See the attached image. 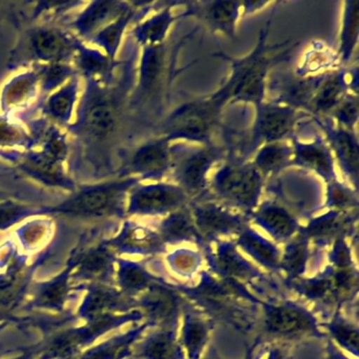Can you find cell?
<instances>
[{"mask_svg": "<svg viewBox=\"0 0 359 359\" xmlns=\"http://www.w3.org/2000/svg\"><path fill=\"white\" fill-rule=\"evenodd\" d=\"M327 332L330 339L336 342L342 350L358 357L359 354V329L357 323H353L350 318L344 316L341 309L334 310L333 315L330 316L327 323L320 325Z\"/></svg>", "mask_w": 359, "mask_h": 359, "instance_id": "f6af8a7d", "label": "cell"}, {"mask_svg": "<svg viewBox=\"0 0 359 359\" xmlns=\"http://www.w3.org/2000/svg\"><path fill=\"white\" fill-rule=\"evenodd\" d=\"M132 6L133 1L121 0L87 1L69 22V29L83 43H88L94 35L131 9Z\"/></svg>", "mask_w": 359, "mask_h": 359, "instance_id": "603a6c76", "label": "cell"}, {"mask_svg": "<svg viewBox=\"0 0 359 359\" xmlns=\"http://www.w3.org/2000/svg\"><path fill=\"white\" fill-rule=\"evenodd\" d=\"M199 251L207 262L208 271L216 276L237 281L245 285L270 283V279L257 266L245 257L234 241H218L207 243Z\"/></svg>", "mask_w": 359, "mask_h": 359, "instance_id": "8fae6325", "label": "cell"}, {"mask_svg": "<svg viewBox=\"0 0 359 359\" xmlns=\"http://www.w3.org/2000/svg\"><path fill=\"white\" fill-rule=\"evenodd\" d=\"M358 219V211L352 213L329 211L316 217L311 218L299 231L314 243L317 250L330 247L334 241L341 236H353Z\"/></svg>", "mask_w": 359, "mask_h": 359, "instance_id": "cb8c5ba5", "label": "cell"}, {"mask_svg": "<svg viewBox=\"0 0 359 359\" xmlns=\"http://www.w3.org/2000/svg\"><path fill=\"white\" fill-rule=\"evenodd\" d=\"M334 125L350 131H355L358 121V95L348 93L329 115Z\"/></svg>", "mask_w": 359, "mask_h": 359, "instance_id": "9f6ffc18", "label": "cell"}, {"mask_svg": "<svg viewBox=\"0 0 359 359\" xmlns=\"http://www.w3.org/2000/svg\"><path fill=\"white\" fill-rule=\"evenodd\" d=\"M323 207L329 211L352 213L358 211V191L339 180L327 184Z\"/></svg>", "mask_w": 359, "mask_h": 359, "instance_id": "816d5d0a", "label": "cell"}, {"mask_svg": "<svg viewBox=\"0 0 359 359\" xmlns=\"http://www.w3.org/2000/svg\"><path fill=\"white\" fill-rule=\"evenodd\" d=\"M0 161L11 165L13 172L39 186L72 193L79 182L69 171L68 165L54 161L39 149L29 151H0Z\"/></svg>", "mask_w": 359, "mask_h": 359, "instance_id": "30bf717a", "label": "cell"}, {"mask_svg": "<svg viewBox=\"0 0 359 359\" xmlns=\"http://www.w3.org/2000/svg\"><path fill=\"white\" fill-rule=\"evenodd\" d=\"M201 359H222L218 355L217 350H216L214 346L210 348V350L207 351V354L205 355V357H201Z\"/></svg>", "mask_w": 359, "mask_h": 359, "instance_id": "003e7915", "label": "cell"}, {"mask_svg": "<svg viewBox=\"0 0 359 359\" xmlns=\"http://www.w3.org/2000/svg\"><path fill=\"white\" fill-rule=\"evenodd\" d=\"M30 1H6L0 0V30L5 22L20 30L28 22Z\"/></svg>", "mask_w": 359, "mask_h": 359, "instance_id": "6f0895ef", "label": "cell"}, {"mask_svg": "<svg viewBox=\"0 0 359 359\" xmlns=\"http://www.w3.org/2000/svg\"><path fill=\"white\" fill-rule=\"evenodd\" d=\"M39 205L25 203L22 199L11 198L0 201V232L18 226L27 218L37 215Z\"/></svg>", "mask_w": 359, "mask_h": 359, "instance_id": "11a10c76", "label": "cell"}, {"mask_svg": "<svg viewBox=\"0 0 359 359\" xmlns=\"http://www.w3.org/2000/svg\"><path fill=\"white\" fill-rule=\"evenodd\" d=\"M311 259V243L300 231L285 243L281 251L279 273H283V283L304 277Z\"/></svg>", "mask_w": 359, "mask_h": 359, "instance_id": "f35d334b", "label": "cell"}, {"mask_svg": "<svg viewBox=\"0 0 359 359\" xmlns=\"http://www.w3.org/2000/svg\"><path fill=\"white\" fill-rule=\"evenodd\" d=\"M171 146L163 136L144 142L121 161L115 176L136 177L142 182H163L171 169Z\"/></svg>", "mask_w": 359, "mask_h": 359, "instance_id": "4fadbf2b", "label": "cell"}, {"mask_svg": "<svg viewBox=\"0 0 359 359\" xmlns=\"http://www.w3.org/2000/svg\"><path fill=\"white\" fill-rule=\"evenodd\" d=\"M331 266H325L323 271L312 277H302L285 283L287 289L308 302L323 308H337L334 298L333 281Z\"/></svg>", "mask_w": 359, "mask_h": 359, "instance_id": "74e56055", "label": "cell"}, {"mask_svg": "<svg viewBox=\"0 0 359 359\" xmlns=\"http://www.w3.org/2000/svg\"><path fill=\"white\" fill-rule=\"evenodd\" d=\"M325 359H350L336 346V344L332 341L330 338H327L325 344Z\"/></svg>", "mask_w": 359, "mask_h": 359, "instance_id": "be15d7a7", "label": "cell"}, {"mask_svg": "<svg viewBox=\"0 0 359 359\" xmlns=\"http://www.w3.org/2000/svg\"><path fill=\"white\" fill-rule=\"evenodd\" d=\"M69 22L39 20L27 22L8 56V71L25 70L34 65L72 64L81 45Z\"/></svg>", "mask_w": 359, "mask_h": 359, "instance_id": "277c9868", "label": "cell"}, {"mask_svg": "<svg viewBox=\"0 0 359 359\" xmlns=\"http://www.w3.org/2000/svg\"><path fill=\"white\" fill-rule=\"evenodd\" d=\"M331 245V250L327 253L329 266L334 269H348L356 266L353 258L352 247L348 243V237H338Z\"/></svg>", "mask_w": 359, "mask_h": 359, "instance_id": "680465c9", "label": "cell"}, {"mask_svg": "<svg viewBox=\"0 0 359 359\" xmlns=\"http://www.w3.org/2000/svg\"><path fill=\"white\" fill-rule=\"evenodd\" d=\"M144 318V314L140 310H133L121 315L112 314L102 317L97 320L88 323L85 327L60 334L50 344L46 356L50 358L72 356L77 350L91 344L93 340L104 334L118 329L127 323H138Z\"/></svg>", "mask_w": 359, "mask_h": 359, "instance_id": "e0dca14e", "label": "cell"}, {"mask_svg": "<svg viewBox=\"0 0 359 359\" xmlns=\"http://www.w3.org/2000/svg\"><path fill=\"white\" fill-rule=\"evenodd\" d=\"M12 172H5V173H0V177L1 176L10 175ZM16 198L22 199V195H18V193L11 192V191L4 190L0 189V201H7V199Z\"/></svg>", "mask_w": 359, "mask_h": 359, "instance_id": "e7e4bbea", "label": "cell"}, {"mask_svg": "<svg viewBox=\"0 0 359 359\" xmlns=\"http://www.w3.org/2000/svg\"><path fill=\"white\" fill-rule=\"evenodd\" d=\"M264 178L248 161L224 163L210 180L208 194L222 205L251 217L259 205Z\"/></svg>", "mask_w": 359, "mask_h": 359, "instance_id": "8992f818", "label": "cell"}, {"mask_svg": "<svg viewBox=\"0 0 359 359\" xmlns=\"http://www.w3.org/2000/svg\"><path fill=\"white\" fill-rule=\"evenodd\" d=\"M74 264L52 280L41 283L35 293L33 304L36 308L60 311L68 302L71 292V272Z\"/></svg>", "mask_w": 359, "mask_h": 359, "instance_id": "ee69618b", "label": "cell"}, {"mask_svg": "<svg viewBox=\"0 0 359 359\" xmlns=\"http://www.w3.org/2000/svg\"><path fill=\"white\" fill-rule=\"evenodd\" d=\"M224 158V151L213 144H172L171 169L168 177L191 201H196L208 194L210 172Z\"/></svg>", "mask_w": 359, "mask_h": 359, "instance_id": "52a82bcc", "label": "cell"}, {"mask_svg": "<svg viewBox=\"0 0 359 359\" xmlns=\"http://www.w3.org/2000/svg\"><path fill=\"white\" fill-rule=\"evenodd\" d=\"M81 94V77L76 75L43 98L37 111L39 115L65 129L74 121Z\"/></svg>", "mask_w": 359, "mask_h": 359, "instance_id": "f546056e", "label": "cell"}, {"mask_svg": "<svg viewBox=\"0 0 359 359\" xmlns=\"http://www.w3.org/2000/svg\"><path fill=\"white\" fill-rule=\"evenodd\" d=\"M142 184L136 177H112L79 184L74 192L55 205H39L37 215L65 216L81 220L127 219L130 191Z\"/></svg>", "mask_w": 359, "mask_h": 359, "instance_id": "3957f363", "label": "cell"}, {"mask_svg": "<svg viewBox=\"0 0 359 359\" xmlns=\"http://www.w3.org/2000/svg\"><path fill=\"white\" fill-rule=\"evenodd\" d=\"M190 197L174 184L155 182L138 184L130 191L127 201V218L132 216H167L191 203Z\"/></svg>", "mask_w": 359, "mask_h": 359, "instance_id": "9a60e30c", "label": "cell"}, {"mask_svg": "<svg viewBox=\"0 0 359 359\" xmlns=\"http://www.w3.org/2000/svg\"><path fill=\"white\" fill-rule=\"evenodd\" d=\"M35 148L36 142L22 121L0 113V151H29Z\"/></svg>", "mask_w": 359, "mask_h": 359, "instance_id": "7dc6e473", "label": "cell"}, {"mask_svg": "<svg viewBox=\"0 0 359 359\" xmlns=\"http://www.w3.org/2000/svg\"><path fill=\"white\" fill-rule=\"evenodd\" d=\"M137 299L123 294L107 283H98L90 287L79 308V314L87 323L116 312L129 313L137 310Z\"/></svg>", "mask_w": 359, "mask_h": 359, "instance_id": "d4e9b609", "label": "cell"}, {"mask_svg": "<svg viewBox=\"0 0 359 359\" xmlns=\"http://www.w3.org/2000/svg\"><path fill=\"white\" fill-rule=\"evenodd\" d=\"M123 65V76L113 85L83 81L74 121L65 128L71 144L69 171L79 184L108 180L116 173L115 146L123 102L136 76L132 60Z\"/></svg>", "mask_w": 359, "mask_h": 359, "instance_id": "6da1fadb", "label": "cell"}, {"mask_svg": "<svg viewBox=\"0 0 359 359\" xmlns=\"http://www.w3.org/2000/svg\"><path fill=\"white\" fill-rule=\"evenodd\" d=\"M250 220L264 230L273 243H283L297 234L299 220L291 211L277 201H266L259 203Z\"/></svg>", "mask_w": 359, "mask_h": 359, "instance_id": "83f0119b", "label": "cell"}, {"mask_svg": "<svg viewBox=\"0 0 359 359\" xmlns=\"http://www.w3.org/2000/svg\"><path fill=\"white\" fill-rule=\"evenodd\" d=\"M190 208L195 226L205 243L236 237L251 224L250 217L214 201L209 194L191 201Z\"/></svg>", "mask_w": 359, "mask_h": 359, "instance_id": "7c38bea8", "label": "cell"}, {"mask_svg": "<svg viewBox=\"0 0 359 359\" xmlns=\"http://www.w3.org/2000/svg\"><path fill=\"white\" fill-rule=\"evenodd\" d=\"M54 228L51 216H33L18 224L14 231V238L25 251H35L50 241Z\"/></svg>", "mask_w": 359, "mask_h": 359, "instance_id": "7bdbcfd3", "label": "cell"}, {"mask_svg": "<svg viewBox=\"0 0 359 359\" xmlns=\"http://www.w3.org/2000/svg\"><path fill=\"white\" fill-rule=\"evenodd\" d=\"M226 106L215 92L208 97L186 102L161 123V136L170 142L184 140L188 144H211L212 136Z\"/></svg>", "mask_w": 359, "mask_h": 359, "instance_id": "ba28073f", "label": "cell"}, {"mask_svg": "<svg viewBox=\"0 0 359 359\" xmlns=\"http://www.w3.org/2000/svg\"><path fill=\"white\" fill-rule=\"evenodd\" d=\"M182 18L201 20L212 33H218L231 41L237 37V22L241 18V1H187Z\"/></svg>", "mask_w": 359, "mask_h": 359, "instance_id": "7402d4cb", "label": "cell"}, {"mask_svg": "<svg viewBox=\"0 0 359 359\" xmlns=\"http://www.w3.org/2000/svg\"><path fill=\"white\" fill-rule=\"evenodd\" d=\"M106 243L119 255L155 257L167 254L168 251L156 229L128 218L123 220L118 232L106 239Z\"/></svg>", "mask_w": 359, "mask_h": 359, "instance_id": "d6986e66", "label": "cell"}, {"mask_svg": "<svg viewBox=\"0 0 359 359\" xmlns=\"http://www.w3.org/2000/svg\"><path fill=\"white\" fill-rule=\"evenodd\" d=\"M77 271L73 277L81 281L107 283L112 280L116 266V254L107 245L106 239L88 247L74 257Z\"/></svg>", "mask_w": 359, "mask_h": 359, "instance_id": "f1b7e54d", "label": "cell"}, {"mask_svg": "<svg viewBox=\"0 0 359 359\" xmlns=\"http://www.w3.org/2000/svg\"><path fill=\"white\" fill-rule=\"evenodd\" d=\"M302 111L274 102H264L255 107V118L251 128L249 153L271 142H287L295 136L296 126Z\"/></svg>", "mask_w": 359, "mask_h": 359, "instance_id": "5bb4252c", "label": "cell"}, {"mask_svg": "<svg viewBox=\"0 0 359 359\" xmlns=\"http://www.w3.org/2000/svg\"><path fill=\"white\" fill-rule=\"evenodd\" d=\"M203 262L205 259L199 250L189 248H180L165 256V262L170 270L184 279H191L195 274H198Z\"/></svg>", "mask_w": 359, "mask_h": 359, "instance_id": "f5cc1de1", "label": "cell"}, {"mask_svg": "<svg viewBox=\"0 0 359 359\" xmlns=\"http://www.w3.org/2000/svg\"><path fill=\"white\" fill-rule=\"evenodd\" d=\"M359 34V0H348L344 3L340 30L337 57L342 64H348L353 57Z\"/></svg>", "mask_w": 359, "mask_h": 359, "instance_id": "c3c4849f", "label": "cell"}, {"mask_svg": "<svg viewBox=\"0 0 359 359\" xmlns=\"http://www.w3.org/2000/svg\"><path fill=\"white\" fill-rule=\"evenodd\" d=\"M177 1L163 3L159 11L154 15L142 20L131 30L136 45L140 48L151 47L165 43L168 33L178 20L182 18V13L174 14V7L182 5Z\"/></svg>", "mask_w": 359, "mask_h": 359, "instance_id": "e575fe53", "label": "cell"}, {"mask_svg": "<svg viewBox=\"0 0 359 359\" xmlns=\"http://www.w3.org/2000/svg\"><path fill=\"white\" fill-rule=\"evenodd\" d=\"M31 68L39 75L41 102L52 92L79 75L72 64L34 65Z\"/></svg>", "mask_w": 359, "mask_h": 359, "instance_id": "f907efd6", "label": "cell"}, {"mask_svg": "<svg viewBox=\"0 0 359 359\" xmlns=\"http://www.w3.org/2000/svg\"><path fill=\"white\" fill-rule=\"evenodd\" d=\"M140 65L136 70V83L134 86L130 108H138L154 97L167 72V49L165 43L142 48Z\"/></svg>", "mask_w": 359, "mask_h": 359, "instance_id": "44dd1931", "label": "cell"}, {"mask_svg": "<svg viewBox=\"0 0 359 359\" xmlns=\"http://www.w3.org/2000/svg\"><path fill=\"white\" fill-rule=\"evenodd\" d=\"M151 327L148 321L130 330L127 333L114 336L111 339L87 351L79 359H121L127 356L132 344L140 339L144 331Z\"/></svg>", "mask_w": 359, "mask_h": 359, "instance_id": "bcb514c9", "label": "cell"}, {"mask_svg": "<svg viewBox=\"0 0 359 359\" xmlns=\"http://www.w3.org/2000/svg\"><path fill=\"white\" fill-rule=\"evenodd\" d=\"M293 148V167L314 172L325 184L338 180L335 159L325 138L315 137L310 142H302L294 136L291 140Z\"/></svg>", "mask_w": 359, "mask_h": 359, "instance_id": "484cf974", "label": "cell"}, {"mask_svg": "<svg viewBox=\"0 0 359 359\" xmlns=\"http://www.w3.org/2000/svg\"><path fill=\"white\" fill-rule=\"evenodd\" d=\"M323 74L314 75V76H300V75H285V77L279 79L272 83H268L271 87L276 86V92L274 100L271 102L277 104H285L292 107L296 110L306 112L309 104L316 92L317 88L323 81Z\"/></svg>", "mask_w": 359, "mask_h": 359, "instance_id": "1f68e13d", "label": "cell"}, {"mask_svg": "<svg viewBox=\"0 0 359 359\" xmlns=\"http://www.w3.org/2000/svg\"><path fill=\"white\" fill-rule=\"evenodd\" d=\"M259 339L255 340L254 344H252L251 346H248L247 351H245V359H253L254 352H255L256 346L259 344Z\"/></svg>", "mask_w": 359, "mask_h": 359, "instance_id": "03108f58", "label": "cell"}, {"mask_svg": "<svg viewBox=\"0 0 359 359\" xmlns=\"http://www.w3.org/2000/svg\"><path fill=\"white\" fill-rule=\"evenodd\" d=\"M155 229L167 247L192 243L201 250L207 245L195 226L190 205L168 214Z\"/></svg>", "mask_w": 359, "mask_h": 359, "instance_id": "836d02e7", "label": "cell"}, {"mask_svg": "<svg viewBox=\"0 0 359 359\" xmlns=\"http://www.w3.org/2000/svg\"><path fill=\"white\" fill-rule=\"evenodd\" d=\"M22 266L24 262L10 266L0 274V306H12L24 295L29 278Z\"/></svg>", "mask_w": 359, "mask_h": 359, "instance_id": "681fc988", "label": "cell"}, {"mask_svg": "<svg viewBox=\"0 0 359 359\" xmlns=\"http://www.w3.org/2000/svg\"><path fill=\"white\" fill-rule=\"evenodd\" d=\"M184 321L180 342L184 348L187 359H201L209 344L210 334L213 329L211 319L203 316L201 311L190 302L184 304Z\"/></svg>", "mask_w": 359, "mask_h": 359, "instance_id": "d6a6232c", "label": "cell"}, {"mask_svg": "<svg viewBox=\"0 0 359 359\" xmlns=\"http://www.w3.org/2000/svg\"><path fill=\"white\" fill-rule=\"evenodd\" d=\"M234 243L239 251L245 252L254 262L271 273L278 274L281 250L276 243L262 236L251 226L243 229L237 235Z\"/></svg>", "mask_w": 359, "mask_h": 359, "instance_id": "8d00e7d4", "label": "cell"}, {"mask_svg": "<svg viewBox=\"0 0 359 359\" xmlns=\"http://www.w3.org/2000/svg\"><path fill=\"white\" fill-rule=\"evenodd\" d=\"M156 3H136L133 1L131 9L128 10L116 20L94 35L88 43L104 52L111 60H118L119 50L126 33L131 25L142 22L151 10L155 9Z\"/></svg>", "mask_w": 359, "mask_h": 359, "instance_id": "4316f807", "label": "cell"}, {"mask_svg": "<svg viewBox=\"0 0 359 359\" xmlns=\"http://www.w3.org/2000/svg\"><path fill=\"white\" fill-rule=\"evenodd\" d=\"M271 20L272 18L260 31L253 51L245 57L232 58L224 54H218L231 64L229 79L217 91L226 104L245 102L253 104L255 108L266 102L270 71L285 57L283 55L271 56V52L287 45V41L277 45L268 43Z\"/></svg>", "mask_w": 359, "mask_h": 359, "instance_id": "5b68a950", "label": "cell"}, {"mask_svg": "<svg viewBox=\"0 0 359 359\" xmlns=\"http://www.w3.org/2000/svg\"><path fill=\"white\" fill-rule=\"evenodd\" d=\"M313 119L323 132L325 142L344 177L351 187L358 191L359 147L356 132L337 127L327 117H313Z\"/></svg>", "mask_w": 359, "mask_h": 359, "instance_id": "ffe728a7", "label": "cell"}, {"mask_svg": "<svg viewBox=\"0 0 359 359\" xmlns=\"http://www.w3.org/2000/svg\"><path fill=\"white\" fill-rule=\"evenodd\" d=\"M41 102L39 75L32 68L16 73L0 88V113L22 121L37 115Z\"/></svg>", "mask_w": 359, "mask_h": 359, "instance_id": "ac0fdd59", "label": "cell"}, {"mask_svg": "<svg viewBox=\"0 0 359 359\" xmlns=\"http://www.w3.org/2000/svg\"><path fill=\"white\" fill-rule=\"evenodd\" d=\"M251 163L264 178L277 175L283 170L293 167V148L287 142L262 144L256 151Z\"/></svg>", "mask_w": 359, "mask_h": 359, "instance_id": "b9f144b4", "label": "cell"}, {"mask_svg": "<svg viewBox=\"0 0 359 359\" xmlns=\"http://www.w3.org/2000/svg\"><path fill=\"white\" fill-rule=\"evenodd\" d=\"M334 298L337 308L356 299L359 291V274L357 266L332 270Z\"/></svg>", "mask_w": 359, "mask_h": 359, "instance_id": "db71d44e", "label": "cell"}, {"mask_svg": "<svg viewBox=\"0 0 359 359\" xmlns=\"http://www.w3.org/2000/svg\"><path fill=\"white\" fill-rule=\"evenodd\" d=\"M137 299L138 310L152 327L178 330L186 299L175 285L167 280L151 285Z\"/></svg>", "mask_w": 359, "mask_h": 359, "instance_id": "2e32d148", "label": "cell"}, {"mask_svg": "<svg viewBox=\"0 0 359 359\" xmlns=\"http://www.w3.org/2000/svg\"><path fill=\"white\" fill-rule=\"evenodd\" d=\"M271 1H262V0H257V1H241V16L247 18V16L255 14L256 12L262 11L264 8L269 7L272 5Z\"/></svg>", "mask_w": 359, "mask_h": 359, "instance_id": "94428289", "label": "cell"}, {"mask_svg": "<svg viewBox=\"0 0 359 359\" xmlns=\"http://www.w3.org/2000/svg\"><path fill=\"white\" fill-rule=\"evenodd\" d=\"M175 287L187 302L196 306L209 319L222 321L243 333L256 325L262 300L243 283L203 270L199 272L196 285Z\"/></svg>", "mask_w": 359, "mask_h": 359, "instance_id": "7a4b0ae2", "label": "cell"}, {"mask_svg": "<svg viewBox=\"0 0 359 359\" xmlns=\"http://www.w3.org/2000/svg\"><path fill=\"white\" fill-rule=\"evenodd\" d=\"M262 309V329L274 339L295 340L316 338L327 339L316 315L302 304L293 300L264 302Z\"/></svg>", "mask_w": 359, "mask_h": 359, "instance_id": "9c48e42d", "label": "cell"}, {"mask_svg": "<svg viewBox=\"0 0 359 359\" xmlns=\"http://www.w3.org/2000/svg\"><path fill=\"white\" fill-rule=\"evenodd\" d=\"M350 93L348 88L346 69H338L332 72H327L317 88L310 104L309 115L313 117H329L334 109L344 100L346 94Z\"/></svg>", "mask_w": 359, "mask_h": 359, "instance_id": "d590c367", "label": "cell"}, {"mask_svg": "<svg viewBox=\"0 0 359 359\" xmlns=\"http://www.w3.org/2000/svg\"><path fill=\"white\" fill-rule=\"evenodd\" d=\"M117 283L119 290L130 297L142 295L151 285L165 278L151 273L144 262L117 258Z\"/></svg>", "mask_w": 359, "mask_h": 359, "instance_id": "ab89813d", "label": "cell"}, {"mask_svg": "<svg viewBox=\"0 0 359 359\" xmlns=\"http://www.w3.org/2000/svg\"><path fill=\"white\" fill-rule=\"evenodd\" d=\"M123 65L121 60H111L104 52L89 47L81 41L77 49L73 66L83 81H95L102 86H111L116 81V70Z\"/></svg>", "mask_w": 359, "mask_h": 359, "instance_id": "4dcf8cb0", "label": "cell"}, {"mask_svg": "<svg viewBox=\"0 0 359 359\" xmlns=\"http://www.w3.org/2000/svg\"><path fill=\"white\" fill-rule=\"evenodd\" d=\"M253 359H291V355L281 344H271L262 346L257 354L254 352Z\"/></svg>", "mask_w": 359, "mask_h": 359, "instance_id": "91938a15", "label": "cell"}, {"mask_svg": "<svg viewBox=\"0 0 359 359\" xmlns=\"http://www.w3.org/2000/svg\"><path fill=\"white\" fill-rule=\"evenodd\" d=\"M135 355L140 359H187L177 330L153 332L138 346Z\"/></svg>", "mask_w": 359, "mask_h": 359, "instance_id": "60d3db41", "label": "cell"}, {"mask_svg": "<svg viewBox=\"0 0 359 359\" xmlns=\"http://www.w3.org/2000/svg\"><path fill=\"white\" fill-rule=\"evenodd\" d=\"M346 77H348V92L355 95H358V68L346 69Z\"/></svg>", "mask_w": 359, "mask_h": 359, "instance_id": "6125c7cd", "label": "cell"}]
</instances>
